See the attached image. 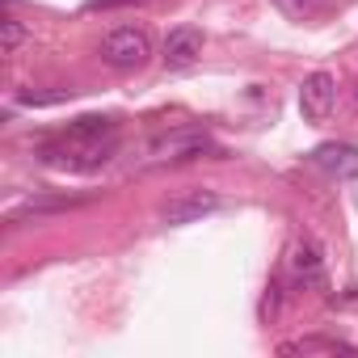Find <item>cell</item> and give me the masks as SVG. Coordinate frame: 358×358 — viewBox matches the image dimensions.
<instances>
[{"label": "cell", "instance_id": "cell-12", "mask_svg": "<svg viewBox=\"0 0 358 358\" xmlns=\"http://www.w3.org/2000/svg\"><path fill=\"white\" fill-rule=\"evenodd\" d=\"M22 43H26V26L17 17H5V55H17Z\"/></svg>", "mask_w": 358, "mask_h": 358}, {"label": "cell", "instance_id": "cell-2", "mask_svg": "<svg viewBox=\"0 0 358 358\" xmlns=\"http://www.w3.org/2000/svg\"><path fill=\"white\" fill-rule=\"evenodd\" d=\"M97 55H101V64H110L118 72H139L152 59V38L143 30H135V26H122V30H110L101 38Z\"/></svg>", "mask_w": 358, "mask_h": 358}, {"label": "cell", "instance_id": "cell-3", "mask_svg": "<svg viewBox=\"0 0 358 358\" xmlns=\"http://www.w3.org/2000/svg\"><path fill=\"white\" fill-rule=\"evenodd\" d=\"M207 152H220V148H215V139H211L203 127H177V131L160 135V139L148 148L152 164H186V160H199V156H207Z\"/></svg>", "mask_w": 358, "mask_h": 358}, {"label": "cell", "instance_id": "cell-11", "mask_svg": "<svg viewBox=\"0 0 358 358\" xmlns=\"http://www.w3.org/2000/svg\"><path fill=\"white\" fill-rule=\"evenodd\" d=\"M274 5H278L291 22H308V17H316V13L324 9V0H274Z\"/></svg>", "mask_w": 358, "mask_h": 358}, {"label": "cell", "instance_id": "cell-14", "mask_svg": "<svg viewBox=\"0 0 358 358\" xmlns=\"http://www.w3.org/2000/svg\"><path fill=\"white\" fill-rule=\"evenodd\" d=\"M131 5H143V0H85L89 13H106V9H131Z\"/></svg>", "mask_w": 358, "mask_h": 358}, {"label": "cell", "instance_id": "cell-10", "mask_svg": "<svg viewBox=\"0 0 358 358\" xmlns=\"http://www.w3.org/2000/svg\"><path fill=\"white\" fill-rule=\"evenodd\" d=\"M85 199H43V203H26V207H17L9 220L13 224H22V220H38V215H47V211H68V207H80Z\"/></svg>", "mask_w": 358, "mask_h": 358}, {"label": "cell", "instance_id": "cell-13", "mask_svg": "<svg viewBox=\"0 0 358 358\" xmlns=\"http://www.w3.org/2000/svg\"><path fill=\"white\" fill-rule=\"evenodd\" d=\"M72 89H55V93H17L22 106H55V101H68Z\"/></svg>", "mask_w": 358, "mask_h": 358}, {"label": "cell", "instance_id": "cell-9", "mask_svg": "<svg viewBox=\"0 0 358 358\" xmlns=\"http://www.w3.org/2000/svg\"><path fill=\"white\" fill-rule=\"evenodd\" d=\"M337 350H354L350 341H337V337H299V341H282L278 354H337Z\"/></svg>", "mask_w": 358, "mask_h": 358}, {"label": "cell", "instance_id": "cell-6", "mask_svg": "<svg viewBox=\"0 0 358 358\" xmlns=\"http://www.w3.org/2000/svg\"><path fill=\"white\" fill-rule=\"evenodd\" d=\"M199 55H203V30H194V26H177V30H169L164 47H160V59H164L169 72H186V68H194Z\"/></svg>", "mask_w": 358, "mask_h": 358}, {"label": "cell", "instance_id": "cell-1", "mask_svg": "<svg viewBox=\"0 0 358 358\" xmlns=\"http://www.w3.org/2000/svg\"><path fill=\"white\" fill-rule=\"evenodd\" d=\"M122 143V131H118V118L110 114H85L76 122H68L64 131L47 135L38 143V156L55 169H72V173H89V169H101L106 160H114Z\"/></svg>", "mask_w": 358, "mask_h": 358}, {"label": "cell", "instance_id": "cell-4", "mask_svg": "<svg viewBox=\"0 0 358 358\" xmlns=\"http://www.w3.org/2000/svg\"><path fill=\"white\" fill-rule=\"evenodd\" d=\"M337 110V76L333 72H312L299 85V114L308 122H329V114Z\"/></svg>", "mask_w": 358, "mask_h": 358}, {"label": "cell", "instance_id": "cell-5", "mask_svg": "<svg viewBox=\"0 0 358 358\" xmlns=\"http://www.w3.org/2000/svg\"><path fill=\"white\" fill-rule=\"evenodd\" d=\"M220 207V194L215 190H186L160 207V224L164 228H186V224H199L203 215H211Z\"/></svg>", "mask_w": 358, "mask_h": 358}, {"label": "cell", "instance_id": "cell-8", "mask_svg": "<svg viewBox=\"0 0 358 358\" xmlns=\"http://www.w3.org/2000/svg\"><path fill=\"white\" fill-rule=\"evenodd\" d=\"M291 274H295L299 287H316V282L324 278V262H320L316 241H299V245H295V253H291Z\"/></svg>", "mask_w": 358, "mask_h": 358}, {"label": "cell", "instance_id": "cell-7", "mask_svg": "<svg viewBox=\"0 0 358 358\" xmlns=\"http://www.w3.org/2000/svg\"><path fill=\"white\" fill-rule=\"evenodd\" d=\"M316 169H324L337 182H358V143H320L308 156Z\"/></svg>", "mask_w": 358, "mask_h": 358}]
</instances>
